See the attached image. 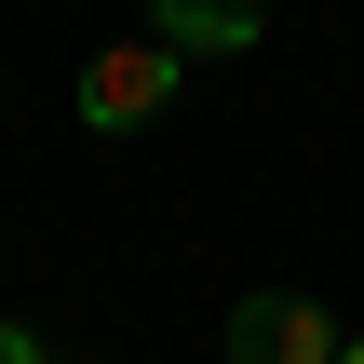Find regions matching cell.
Wrapping results in <instances>:
<instances>
[{"label":"cell","mask_w":364,"mask_h":364,"mask_svg":"<svg viewBox=\"0 0 364 364\" xmlns=\"http://www.w3.org/2000/svg\"><path fill=\"white\" fill-rule=\"evenodd\" d=\"M338 351H351V338H338L311 297H284V284L230 311V364H338Z\"/></svg>","instance_id":"7a4b0ae2"},{"label":"cell","mask_w":364,"mask_h":364,"mask_svg":"<svg viewBox=\"0 0 364 364\" xmlns=\"http://www.w3.org/2000/svg\"><path fill=\"white\" fill-rule=\"evenodd\" d=\"M0 364H54V351H41V338H27V324H0Z\"/></svg>","instance_id":"3957f363"},{"label":"cell","mask_w":364,"mask_h":364,"mask_svg":"<svg viewBox=\"0 0 364 364\" xmlns=\"http://www.w3.org/2000/svg\"><path fill=\"white\" fill-rule=\"evenodd\" d=\"M257 14H270V0H257Z\"/></svg>","instance_id":"5b68a950"},{"label":"cell","mask_w":364,"mask_h":364,"mask_svg":"<svg viewBox=\"0 0 364 364\" xmlns=\"http://www.w3.org/2000/svg\"><path fill=\"white\" fill-rule=\"evenodd\" d=\"M176 95H189V54H176V41H95V54H81V122H95V135H135V122H162Z\"/></svg>","instance_id":"6da1fadb"},{"label":"cell","mask_w":364,"mask_h":364,"mask_svg":"<svg viewBox=\"0 0 364 364\" xmlns=\"http://www.w3.org/2000/svg\"><path fill=\"white\" fill-rule=\"evenodd\" d=\"M338 364H364V338H351V351H338Z\"/></svg>","instance_id":"277c9868"}]
</instances>
